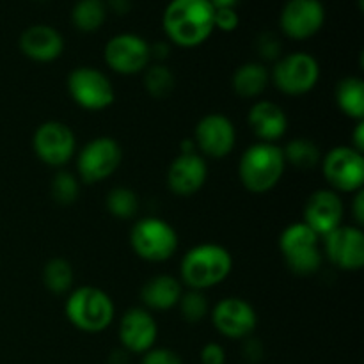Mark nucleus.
Segmentation results:
<instances>
[{
	"label": "nucleus",
	"mask_w": 364,
	"mask_h": 364,
	"mask_svg": "<svg viewBox=\"0 0 364 364\" xmlns=\"http://www.w3.org/2000/svg\"><path fill=\"white\" fill-rule=\"evenodd\" d=\"M213 14L215 7L210 0H171L164 9V32L174 45L194 48L215 31Z\"/></svg>",
	"instance_id": "obj_1"
},
{
	"label": "nucleus",
	"mask_w": 364,
	"mask_h": 364,
	"mask_svg": "<svg viewBox=\"0 0 364 364\" xmlns=\"http://www.w3.org/2000/svg\"><path fill=\"white\" fill-rule=\"evenodd\" d=\"M233 258L230 251L219 244H199L188 249L181 259V281L191 290H208L230 276Z\"/></svg>",
	"instance_id": "obj_2"
},
{
	"label": "nucleus",
	"mask_w": 364,
	"mask_h": 364,
	"mask_svg": "<svg viewBox=\"0 0 364 364\" xmlns=\"http://www.w3.org/2000/svg\"><path fill=\"white\" fill-rule=\"evenodd\" d=\"M284 169L287 162H284L283 148L272 142H256L249 146L240 156L238 176L249 192L265 194L279 183Z\"/></svg>",
	"instance_id": "obj_3"
},
{
	"label": "nucleus",
	"mask_w": 364,
	"mask_h": 364,
	"mask_svg": "<svg viewBox=\"0 0 364 364\" xmlns=\"http://www.w3.org/2000/svg\"><path fill=\"white\" fill-rule=\"evenodd\" d=\"M64 311L75 329L96 334L112 323L116 308L109 294L103 290L96 287H80L70 294Z\"/></svg>",
	"instance_id": "obj_4"
},
{
	"label": "nucleus",
	"mask_w": 364,
	"mask_h": 364,
	"mask_svg": "<svg viewBox=\"0 0 364 364\" xmlns=\"http://www.w3.org/2000/svg\"><path fill=\"white\" fill-rule=\"evenodd\" d=\"M279 249L288 269L297 276H311L322 265L320 237L302 220L284 228L279 237Z\"/></svg>",
	"instance_id": "obj_5"
},
{
	"label": "nucleus",
	"mask_w": 364,
	"mask_h": 364,
	"mask_svg": "<svg viewBox=\"0 0 364 364\" xmlns=\"http://www.w3.org/2000/svg\"><path fill=\"white\" fill-rule=\"evenodd\" d=\"M178 233L167 220L144 217L130 231V244L139 258L151 263H162L178 251Z\"/></svg>",
	"instance_id": "obj_6"
},
{
	"label": "nucleus",
	"mask_w": 364,
	"mask_h": 364,
	"mask_svg": "<svg viewBox=\"0 0 364 364\" xmlns=\"http://www.w3.org/2000/svg\"><path fill=\"white\" fill-rule=\"evenodd\" d=\"M320 78V64L311 53L291 52L274 63L270 80L288 96L308 95Z\"/></svg>",
	"instance_id": "obj_7"
},
{
	"label": "nucleus",
	"mask_w": 364,
	"mask_h": 364,
	"mask_svg": "<svg viewBox=\"0 0 364 364\" xmlns=\"http://www.w3.org/2000/svg\"><path fill=\"white\" fill-rule=\"evenodd\" d=\"M68 91L78 107L92 112L110 107L116 98L110 78L92 66L75 68L68 77Z\"/></svg>",
	"instance_id": "obj_8"
},
{
	"label": "nucleus",
	"mask_w": 364,
	"mask_h": 364,
	"mask_svg": "<svg viewBox=\"0 0 364 364\" xmlns=\"http://www.w3.org/2000/svg\"><path fill=\"white\" fill-rule=\"evenodd\" d=\"M322 173L331 191L359 192L364 183L363 153L352 146L333 148L322 160Z\"/></svg>",
	"instance_id": "obj_9"
},
{
	"label": "nucleus",
	"mask_w": 364,
	"mask_h": 364,
	"mask_svg": "<svg viewBox=\"0 0 364 364\" xmlns=\"http://www.w3.org/2000/svg\"><path fill=\"white\" fill-rule=\"evenodd\" d=\"M123 160V149L112 137H96L80 149L77 171L85 183H98L116 173Z\"/></svg>",
	"instance_id": "obj_10"
},
{
	"label": "nucleus",
	"mask_w": 364,
	"mask_h": 364,
	"mask_svg": "<svg viewBox=\"0 0 364 364\" xmlns=\"http://www.w3.org/2000/svg\"><path fill=\"white\" fill-rule=\"evenodd\" d=\"M107 66L119 75H137L149 66L151 50L144 38L132 32L116 34L103 48Z\"/></svg>",
	"instance_id": "obj_11"
},
{
	"label": "nucleus",
	"mask_w": 364,
	"mask_h": 364,
	"mask_svg": "<svg viewBox=\"0 0 364 364\" xmlns=\"http://www.w3.org/2000/svg\"><path fill=\"white\" fill-rule=\"evenodd\" d=\"M32 148L46 166L60 167L73 159L77 151V139L68 124L60 121H46L34 132Z\"/></svg>",
	"instance_id": "obj_12"
},
{
	"label": "nucleus",
	"mask_w": 364,
	"mask_h": 364,
	"mask_svg": "<svg viewBox=\"0 0 364 364\" xmlns=\"http://www.w3.org/2000/svg\"><path fill=\"white\" fill-rule=\"evenodd\" d=\"M326 7L320 0H287L279 14V27L287 38L304 41L322 31Z\"/></svg>",
	"instance_id": "obj_13"
},
{
	"label": "nucleus",
	"mask_w": 364,
	"mask_h": 364,
	"mask_svg": "<svg viewBox=\"0 0 364 364\" xmlns=\"http://www.w3.org/2000/svg\"><path fill=\"white\" fill-rule=\"evenodd\" d=\"M212 323L217 333L230 340H245L258 323V315L247 301L240 297H226L212 309Z\"/></svg>",
	"instance_id": "obj_14"
},
{
	"label": "nucleus",
	"mask_w": 364,
	"mask_h": 364,
	"mask_svg": "<svg viewBox=\"0 0 364 364\" xmlns=\"http://www.w3.org/2000/svg\"><path fill=\"white\" fill-rule=\"evenodd\" d=\"M194 144L210 159H224L237 144V130L224 114H206L196 127Z\"/></svg>",
	"instance_id": "obj_15"
},
{
	"label": "nucleus",
	"mask_w": 364,
	"mask_h": 364,
	"mask_svg": "<svg viewBox=\"0 0 364 364\" xmlns=\"http://www.w3.org/2000/svg\"><path fill=\"white\" fill-rule=\"evenodd\" d=\"M323 252L343 270H361L364 265V233L359 226L336 228L323 237Z\"/></svg>",
	"instance_id": "obj_16"
},
{
	"label": "nucleus",
	"mask_w": 364,
	"mask_h": 364,
	"mask_svg": "<svg viewBox=\"0 0 364 364\" xmlns=\"http://www.w3.org/2000/svg\"><path fill=\"white\" fill-rule=\"evenodd\" d=\"M341 220H343V201L338 192L331 188H320L309 196L304 205L302 223L311 228L320 238L340 228Z\"/></svg>",
	"instance_id": "obj_17"
},
{
	"label": "nucleus",
	"mask_w": 364,
	"mask_h": 364,
	"mask_svg": "<svg viewBox=\"0 0 364 364\" xmlns=\"http://www.w3.org/2000/svg\"><path fill=\"white\" fill-rule=\"evenodd\" d=\"M159 327L146 308H130L119 322V341L128 354H146L155 347Z\"/></svg>",
	"instance_id": "obj_18"
},
{
	"label": "nucleus",
	"mask_w": 364,
	"mask_h": 364,
	"mask_svg": "<svg viewBox=\"0 0 364 364\" xmlns=\"http://www.w3.org/2000/svg\"><path fill=\"white\" fill-rule=\"evenodd\" d=\"M208 178L205 159L198 153H180L167 169V185L171 192L187 198L196 194Z\"/></svg>",
	"instance_id": "obj_19"
},
{
	"label": "nucleus",
	"mask_w": 364,
	"mask_h": 364,
	"mask_svg": "<svg viewBox=\"0 0 364 364\" xmlns=\"http://www.w3.org/2000/svg\"><path fill=\"white\" fill-rule=\"evenodd\" d=\"M21 53L36 63H52L64 52V38L55 27L45 23L31 25L20 36Z\"/></svg>",
	"instance_id": "obj_20"
},
{
	"label": "nucleus",
	"mask_w": 364,
	"mask_h": 364,
	"mask_svg": "<svg viewBox=\"0 0 364 364\" xmlns=\"http://www.w3.org/2000/svg\"><path fill=\"white\" fill-rule=\"evenodd\" d=\"M247 123L259 142L276 144V141L283 139L288 130V117L284 110L269 100H259L251 107Z\"/></svg>",
	"instance_id": "obj_21"
},
{
	"label": "nucleus",
	"mask_w": 364,
	"mask_h": 364,
	"mask_svg": "<svg viewBox=\"0 0 364 364\" xmlns=\"http://www.w3.org/2000/svg\"><path fill=\"white\" fill-rule=\"evenodd\" d=\"M181 295H183V290H181L180 281L167 274L151 277L149 281H146L141 290V299L148 311L149 309L169 311V309L176 308Z\"/></svg>",
	"instance_id": "obj_22"
},
{
	"label": "nucleus",
	"mask_w": 364,
	"mask_h": 364,
	"mask_svg": "<svg viewBox=\"0 0 364 364\" xmlns=\"http://www.w3.org/2000/svg\"><path fill=\"white\" fill-rule=\"evenodd\" d=\"M270 82V73L262 63H245L233 73L231 87L240 98L255 100L263 95Z\"/></svg>",
	"instance_id": "obj_23"
},
{
	"label": "nucleus",
	"mask_w": 364,
	"mask_h": 364,
	"mask_svg": "<svg viewBox=\"0 0 364 364\" xmlns=\"http://www.w3.org/2000/svg\"><path fill=\"white\" fill-rule=\"evenodd\" d=\"M336 103L345 116L363 121L364 117V82L359 77H347L336 87Z\"/></svg>",
	"instance_id": "obj_24"
},
{
	"label": "nucleus",
	"mask_w": 364,
	"mask_h": 364,
	"mask_svg": "<svg viewBox=\"0 0 364 364\" xmlns=\"http://www.w3.org/2000/svg\"><path fill=\"white\" fill-rule=\"evenodd\" d=\"M105 0H77L71 9V23L80 32H96L107 20Z\"/></svg>",
	"instance_id": "obj_25"
},
{
	"label": "nucleus",
	"mask_w": 364,
	"mask_h": 364,
	"mask_svg": "<svg viewBox=\"0 0 364 364\" xmlns=\"http://www.w3.org/2000/svg\"><path fill=\"white\" fill-rule=\"evenodd\" d=\"M287 166H294L297 171H311L322 160L320 149L311 139L297 137L283 148Z\"/></svg>",
	"instance_id": "obj_26"
},
{
	"label": "nucleus",
	"mask_w": 364,
	"mask_h": 364,
	"mask_svg": "<svg viewBox=\"0 0 364 364\" xmlns=\"http://www.w3.org/2000/svg\"><path fill=\"white\" fill-rule=\"evenodd\" d=\"M43 283L53 294H66L73 284V269L64 258H52L43 269Z\"/></svg>",
	"instance_id": "obj_27"
},
{
	"label": "nucleus",
	"mask_w": 364,
	"mask_h": 364,
	"mask_svg": "<svg viewBox=\"0 0 364 364\" xmlns=\"http://www.w3.org/2000/svg\"><path fill=\"white\" fill-rule=\"evenodd\" d=\"M144 87L153 98H167L174 89V75L166 64L156 63L146 68Z\"/></svg>",
	"instance_id": "obj_28"
},
{
	"label": "nucleus",
	"mask_w": 364,
	"mask_h": 364,
	"mask_svg": "<svg viewBox=\"0 0 364 364\" xmlns=\"http://www.w3.org/2000/svg\"><path fill=\"white\" fill-rule=\"evenodd\" d=\"M107 210L117 219H132L139 210V198L132 188L116 187L107 194Z\"/></svg>",
	"instance_id": "obj_29"
},
{
	"label": "nucleus",
	"mask_w": 364,
	"mask_h": 364,
	"mask_svg": "<svg viewBox=\"0 0 364 364\" xmlns=\"http://www.w3.org/2000/svg\"><path fill=\"white\" fill-rule=\"evenodd\" d=\"M180 313L188 323H198L208 315L210 304L208 299H206L205 291L201 290H188L187 294L181 295L180 302Z\"/></svg>",
	"instance_id": "obj_30"
},
{
	"label": "nucleus",
	"mask_w": 364,
	"mask_h": 364,
	"mask_svg": "<svg viewBox=\"0 0 364 364\" xmlns=\"http://www.w3.org/2000/svg\"><path fill=\"white\" fill-rule=\"evenodd\" d=\"M52 198L55 199L59 205H71L77 201L78 192H80V185L78 180L68 171H59L52 180Z\"/></svg>",
	"instance_id": "obj_31"
},
{
	"label": "nucleus",
	"mask_w": 364,
	"mask_h": 364,
	"mask_svg": "<svg viewBox=\"0 0 364 364\" xmlns=\"http://www.w3.org/2000/svg\"><path fill=\"white\" fill-rule=\"evenodd\" d=\"M256 50L259 57L265 60H274L276 63L281 57V43L272 32H262L256 39Z\"/></svg>",
	"instance_id": "obj_32"
},
{
	"label": "nucleus",
	"mask_w": 364,
	"mask_h": 364,
	"mask_svg": "<svg viewBox=\"0 0 364 364\" xmlns=\"http://www.w3.org/2000/svg\"><path fill=\"white\" fill-rule=\"evenodd\" d=\"M240 23V16H238L235 7H223V9H215L213 14V25L215 28L223 32H233Z\"/></svg>",
	"instance_id": "obj_33"
},
{
	"label": "nucleus",
	"mask_w": 364,
	"mask_h": 364,
	"mask_svg": "<svg viewBox=\"0 0 364 364\" xmlns=\"http://www.w3.org/2000/svg\"><path fill=\"white\" fill-rule=\"evenodd\" d=\"M141 364H183V361L171 348H151L142 354Z\"/></svg>",
	"instance_id": "obj_34"
},
{
	"label": "nucleus",
	"mask_w": 364,
	"mask_h": 364,
	"mask_svg": "<svg viewBox=\"0 0 364 364\" xmlns=\"http://www.w3.org/2000/svg\"><path fill=\"white\" fill-rule=\"evenodd\" d=\"M201 364H226V350L219 343H206L201 348Z\"/></svg>",
	"instance_id": "obj_35"
},
{
	"label": "nucleus",
	"mask_w": 364,
	"mask_h": 364,
	"mask_svg": "<svg viewBox=\"0 0 364 364\" xmlns=\"http://www.w3.org/2000/svg\"><path fill=\"white\" fill-rule=\"evenodd\" d=\"M244 358L247 363H258L263 358V345L255 338H245Z\"/></svg>",
	"instance_id": "obj_36"
},
{
	"label": "nucleus",
	"mask_w": 364,
	"mask_h": 364,
	"mask_svg": "<svg viewBox=\"0 0 364 364\" xmlns=\"http://www.w3.org/2000/svg\"><path fill=\"white\" fill-rule=\"evenodd\" d=\"M352 213H354V219L358 223V226L361 228L364 223V192L359 191L355 192L354 203H352Z\"/></svg>",
	"instance_id": "obj_37"
},
{
	"label": "nucleus",
	"mask_w": 364,
	"mask_h": 364,
	"mask_svg": "<svg viewBox=\"0 0 364 364\" xmlns=\"http://www.w3.org/2000/svg\"><path fill=\"white\" fill-rule=\"evenodd\" d=\"M107 11L116 14H127L132 9V0H107Z\"/></svg>",
	"instance_id": "obj_38"
},
{
	"label": "nucleus",
	"mask_w": 364,
	"mask_h": 364,
	"mask_svg": "<svg viewBox=\"0 0 364 364\" xmlns=\"http://www.w3.org/2000/svg\"><path fill=\"white\" fill-rule=\"evenodd\" d=\"M149 50H151V59L164 60L167 55H169V45L164 41L153 43V45H149Z\"/></svg>",
	"instance_id": "obj_39"
},
{
	"label": "nucleus",
	"mask_w": 364,
	"mask_h": 364,
	"mask_svg": "<svg viewBox=\"0 0 364 364\" xmlns=\"http://www.w3.org/2000/svg\"><path fill=\"white\" fill-rule=\"evenodd\" d=\"M352 139H354V144H352V148L363 153L364 151V123H363V121H358V124H355V132H354V135H352Z\"/></svg>",
	"instance_id": "obj_40"
},
{
	"label": "nucleus",
	"mask_w": 364,
	"mask_h": 364,
	"mask_svg": "<svg viewBox=\"0 0 364 364\" xmlns=\"http://www.w3.org/2000/svg\"><path fill=\"white\" fill-rule=\"evenodd\" d=\"M210 2H212V6L215 9H223V7H235L237 9V4L240 0H210Z\"/></svg>",
	"instance_id": "obj_41"
},
{
	"label": "nucleus",
	"mask_w": 364,
	"mask_h": 364,
	"mask_svg": "<svg viewBox=\"0 0 364 364\" xmlns=\"http://www.w3.org/2000/svg\"><path fill=\"white\" fill-rule=\"evenodd\" d=\"M34 2H45V0H34Z\"/></svg>",
	"instance_id": "obj_42"
}]
</instances>
